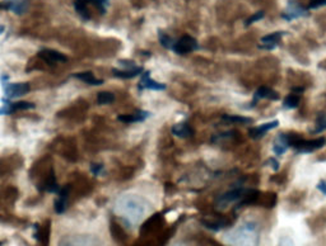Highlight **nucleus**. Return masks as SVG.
<instances>
[{"label": "nucleus", "mask_w": 326, "mask_h": 246, "mask_svg": "<svg viewBox=\"0 0 326 246\" xmlns=\"http://www.w3.org/2000/svg\"><path fill=\"white\" fill-rule=\"evenodd\" d=\"M8 79H9L8 75L0 76V83H2L3 90H4L5 97L8 99H15L30 91V84L28 83H9Z\"/></svg>", "instance_id": "1"}, {"label": "nucleus", "mask_w": 326, "mask_h": 246, "mask_svg": "<svg viewBox=\"0 0 326 246\" xmlns=\"http://www.w3.org/2000/svg\"><path fill=\"white\" fill-rule=\"evenodd\" d=\"M326 143V138L322 137L314 138V140H304V138H299L297 142H294V145L292 147H294L297 150V152L301 153H309L314 152V151L321 148Z\"/></svg>", "instance_id": "2"}, {"label": "nucleus", "mask_w": 326, "mask_h": 246, "mask_svg": "<svg viewBox=\"0 0 326 246\" xmlns=\"http://www.w3.org/2000/svg\"><path fill=\"white\" fill-rule=\"evenodd\" d=\"M3 107H0V116H8L17 111H27L35 108V104L30 102H12V99L3 98Z\"/></svg>", "instance_id": "3"}, {"label": "nucleus", "mask_w": 326, "mask_h": 246, "mask_svg": "<svg viewBox=\"0 0 326 246\" xmlns=\"http://www.w3.org/2000/svg\"><path fill=\"white\" fill-rule=\"evenodd\" d=\"M199 48V43L191 36H182L179 41L173 43L172 50L177 53V55H186V53L196 51Z\"/></svg>", "instance_id": "4"}, {"label": "nucleus", "mask_w": 326, "mask_h": 246, "mask_svg": "<svg viewBox=\"0 0 326 246\" xmlns=\"http://www.w3.org/2000/svg\"><path fill=\"white\" fill-rule=\"evenodd\" d=\"M256 241H258V236H256L255 229L253 226H247L246 229L238 231L233 240L236 246H255Z\"/></svg>", "instance_id": "5"}, {"label": "nucleus", "mask_w": 326, "mask_h": 246, "mask_svg": "<svg viewBox=\"0 0 326 246\" xmlns=\"http://www.w3.org/2000/svg\"><path fill=\"white\" fill-rule=\"evenodd\" d=\"M307 14H309V9L307 8L302 7L296 0H288V7H287L286 12L282 14V18L286 20H293L299 17H305Z\"/></svg>", "instance_id": "6"}, {"label": "nucleus", "mask_w": 326, "mask_h": 246, "mask_svg": "<svg viewBox=\"0 0 326 246\" xmlns=\"http://www.w3.org/2000/svg\"><path fill=\"white\" fill-rule=\"evenodd\" d=\"M138 89L140 91L144 90V89H149V90H164L166 89V84L153 80L151 78V71H143L142 78H140L139 84H138Z\"/></svg>", "instance_id": "7"}, {"label": "nucleus", "mask_w": 326, "mask_h": 246, "mask_svg": "<svg viewBox=\"0 0 326 246\" xmlns=\"http://www.w3.org/2000/svg\"><path fill=\"white\" fill-rule=\"evenodd\" d=\"M3 9L13 12L14 14H24L28 9V0H4L0 4Z\"/></svg>", "instance_id": "8"}, {"label": "nucleus", "mask_w": 326, "mask_h": 246, "mask_svg": "<svg viewBox=\"0 0 326 246\" xmlns=\"http://www.w3.org/2000/svg\"><path fill=\"white\" fill-rule=\"evenodd\" d=\"M247 192L248 191H246V189H243V188L233 189V191L227 192V193L222 194V196H220L219 198L217 199V202L219 204H222V206H225V204L233 203V202L242 201L243 197L246 196V193H247Z\"/></svg>", "instance_id": "9"}, {"label": "nucleus", "mask_w": 326, "mask_h": 246, "mask_svg": "<svg viewBox=\"0 0 326 246\" xmlns=\"http://www.w3.org/2000/svg\"><path fill=\"white\" fill-rule=\"evenodd\" d=\"M38 56L47 64H50V65L55 63H65V61H68V57L64 53L59 52L56 50H51V48H42L38 52Z\"/></svg>", "instance_id": "10"}, {"label": "nucleus", "mask_w": 326, "mask_h": 246, "mask_svg": "<svg viewBox=\"0 0 326 246\" xmlns=\"http://www.w3.org/2000/svg\"><path fill=\"white\" fill-rule=\"evenodd\" d=\"M69 193H70V186L63 187V188H60V191H59L58 198L55 199V203H54V207H55V212L58 214L64 213V212L66 211V207H68Z\"/></svg>", "instance_id": "11"}, {"label": "nucleus", "mask_w": 326, "mask_h": 246, "mask_svg": "<svg viewBox=\"0 0 326 246\" xmlns=\"http://www.w3.org/2000/svg\"><path fill=\"white\" fill-rule=\"evenodd\" d=\"M35 237L37 240L38 246H48L50 241V222H45L43 225H35Z\"/></svg>", "instance_id": "12"}, {"label": "nucleus", "mask_w": 326, "mask_h": 246, "mask_svg": "<svg viewBox=\"0 0 326 246\" xmlns=\"http://www.w3.org/2000/svg\"><path fill=\"white\" fill-rule=\"evenodd\" d=\"M260 99H270V101H278L279 99V94L277 91H274L271 88H268V86H260V88L256 90L255 96H254V101L251 103V107L256 106Z\"/></svg>", "instance_id": "13"}, {"label": "nucleus", "mask_w": 326, "mask_h": 246, "mask_svg": "<svg viewBox=\"0 0 326 246\" xmlns=\"http://www.w3.org/2000/svg\"><path fill=\"white\" fill-rule=\"evenodd\" d=\"M278 125L279 122L275 119V121L264 123V125L258 126V127H253L251 130H248V136H250L251 138H254V140H258V138H261L263 136H265V133L268 132V131L278 127Z\"/></svg>", "instance_id": "14"}, {"label": "nucleus", "mask_w": 326, "mask_h": 246, "mask_svg": "<svg viewBox=\"0 0 326 246\" xmlns=\"http://www.w3.org/2000/svg\"><path fill=\"white\" fill-rule=\"evenodd\" d=\"M149 116H151L149 112L138 111V112H135V113H132V114H120V116L117 117V119H119L120 122L130 125V123H137V122L145 121V119H147Z\"/></svg>", "instance_id": "15"}, {"label": "nucleus", "mask_w": 326, "mask_h": 246, "mask_svg": "<svg viewBox=\"0 0 326 246\" xmlns=\"http://www.w3.org/2000/svg\"><path fill=\"white\" fill-rule=\"evenodd\" d=\"M288 138H287L286 133H281V135L277 136V138L274 140L273 145V151L277 156H282L287 150H288Z\"/></svg>", "instance_id": "16"}, {"label": "nucleus", "mask_w": 326, "mask_h": 246, "mask_svg": "<svg viewBox=\"0 0 326 246\" xmlns=\"http://www.w3.org/2000/svg\"><path fill=\"white\" fill-rule=\"evenodd\" d=\"M144 71V69L142 66H138V68L132 69V70H120V69H112V74L114 76L120 79H133V78H137V76L142 75V73Z\"/></svg>", "instance_id": "17"}, {"label": "nucleus", "mask_w": 326, "mask_h": 246, "mask_svg": "<svg viewBox=\"0 0 326 246\" xmlns=\"http://www.w3.org/2000/svg\"><path fill=\"white\" fill-rule=\"evenodd\" d=\"M171 131L174 136L181 138H189L194 135V131L191 130V127H190L187 123H184V122L173 125V127H172Z\"/></svg>", "instance_id": "18"}, {"label": "nucleus", "mask_w": 326, "mask_h": 246, "mask_svg": "<svg viewBox=\"0 0 326 246\" xmlns=\"http://www.w3.org/2000/svg\"><path fill=\"white\" fill-rule=\"evenodd\" d=\"M73 76L76 79H79V80L84 81V83L88 84V85L98 86V85H102V84H104V80H101V79H97L96 76H94L93 74L91 73V71H86V73H77V74H74Z\"/></svg>", "instance_id": "19"}, {"label": "nucleus", "mask_w": 326, "mask_h": 246, "mask_svg": "<svg viewBox=\"0 0 326 246\" xmlns=\"http://www.w3.org/2000/svg\"><path fill=\"white\" fill-rule=\"evenodd\" d=\"M202 224L204 225L207 229L212 230V231H219V230L224 229L230 225V220L220 219V220H203Z\"/></svg>", "instance_id": "20"}, {"label": "nucleus", "mask_w": 326, "mask_h": 246, "mask_svg": "<svg viewBox=\"0 0 326 246\" xmlns=\"http://www.w3.org/2000/svg\"><path fill=\"white\" fill-rule=\"evenodd\" d=\"M74 8H76L77 13H78L84 20L91 19V13H89L88 10V3H87V0H76V2H74Z\"/></svg>", "instance_id": "21"}, {"label": "nucleus", "mask_w": 326, "mask_h": 246, "mask_svg": "<svg viewBox=\"0 0 326 246\" xmlns=\"http://www.w3.org/2000/svg\"><path fill=\"white\" fill-rule=\"evenodd\" d=\"M299 94H296V93H292V94H288V96L284 98L283 101V107L287 109H294L298 107L299 104Z\"/></svg>", "instance_id": "22"}, {"label": "nucleus", "mask_w": 326, "mask_h": 246, "mask_svg": "<svg viewBox=\"0 0 326 246\" xmlns=\"http://www.w3.org/2000/svg\"><path fill=\"white\" fill-rule=\"evenodd\" d=\"M43 191L48 192V193H55L58 194L59 191H60V186L58 184V181H56L55 176L51 174L50 178L47 179V181H45L43 183Z\"/></svg>", "instance_id": "23"}, {"label": "nucleus", "mask_w": 326, "mask_h": 246, "mask_svg": "<svg viewBox=\"0 0 326 246\" xmlns=\"http://www.w3.org/2000/svg\"><path fill=\"white\" fill-rule=\"evenodd\" d=\"M284 35H286V32H283V30H281V32L269 33V35L264 36V37L261 38V43H271V45L278 46L279 41H281V38L283 37Z\"/></svg>", "instance_id": "24"}, {"label": "nucleus", "mask_w": 326, "mask_h": 246, "mask_svg": "<svg viewBox=\"0 0 326 246\" xmlns=\"http://www.w3.org/2000/svg\"><path fill=\"white\" fill-rule=\"evenodd\" d=\"M222 118L224 121L232 122V123H241V125H248V123H254V119L250 117H242V116H231V114H223Z\"/></svg>", "instance_id": "25"}, {"label": "nucleus", "mask_w": 326, "mask_h": 246, "mask_svg": "<svg viewBox=\"0 0 326 246\" xmlns=\"http://www.w3.org/2000/svg\"><path fill=\"white\" fill-rule=\"evenodd\" d=\"M158 40H160L161 46H162L163 48H166V50H172L174 41L172 40V37H169L168 35H166L163 30H158Z\"/></svg>", "instance_id": "26"}, {"label": "nucleus", "mask_w": 326, "mask_h": 246, "mask_svg": "<svg viewBox=\"0 0 326 246\" xmlns=\"http://www.w3.org/2000/svg\"><path fill=\"white\" fill-rule=\"evenodd\" d=\"M115 101V96L110 91H101L97 96V103L101 104V106H106V104L112 103Z\"/></svg>", "instance_id": "27"}, {"label": "nucleus", "mask_w": 326, "mask_h": 246, "mask_svg": "<svg viewBox=\"0 0 326 246\" xmlns=\"http://www.w3.org/2000/svg\"><path fill=\"white\" fill-rule=\"evenodd\" d=\"M109 2L110 0H87V3H88V4H92L94 8H97L101 14H105V13H106L107 7H109Z\"/></svg>", "instance_id": "28"}, {"label": "nucleus", "mask_w": 326, "mask_h": 246, "mask_svg": "<svg viewBox=\"0 0 326 246\" xmlns=\"http://www.w3.org/2000/svg\"><path fill=\"white\" fill-rule=\"evenodd\" d=\"M326 130V117L325 114H320L317 117V121H316V128H315L314 132L315 133H321L322 131Z\"/></svg>", "instance_id": "29"}, {"label": "nucleus", "mask_w": 326, "mask_h": 246, "mask_svg": "<svg viewBox=\"0 0 326 246\" xmlns=\"http://www.w3.org/2000/svg\"><path fill=\"white\" fill-rule=\"evenodd\" d=\"M264 15H265V13H264L263 10H260V12H256L255 14H253V15H251V17H248L247 19L245 20V25H246V27H247V25H250V24H253V23L258 22V20L263 19Z\"/></svg>", "instance_id": "30"}, {"label": "nucleus", "mask_w": 326, "mask_h": 246, "mask_svg": "<svg viewBox=\"0 0 326 246\" xmlns=\"http://www.w3.org/2000/svg\"><path fill=\"white\" fill-rule=\"evenodd\" d=\"M321 7H326V0H310L307 9H317Z\"/></svg>", "instance_id": "31"}, {"label": "nucleus", "mask_w": 326, "mask_h": 246, "mask_svg": "<svg viewBox=\"0 0 326 246\" xmlns=\"http://www.w3.org/2000/svg\"><path fill=\"white\" fill-rule=\"evenodd\" d=\"M119 64L122 66V68H124V70H132V69L138 68L137 64H135L134 61H130V60H120Z\"/></svg>", "instance_id": "32"}, {"label": "nucleus", "mask_w": 326, "mask_h": 246, "mask_svg": "<svg viewBox=\"0 0 326 246\" xmlns=\"http://www.w3.org/2000/svg\"><path fill=\"white\" fill-rule=\"evenodd\" d=\"M104 168H105V166L102 165V164H92V165H91V171H92V174H93V175L98 176V175H101V173L104 171Z\"/></svg>", "instance_id": "33"}, {"label": "nucleus", "mask_w": 326, "mask_h": 246, "mask_svg": "<svg viewBox=\"0 0 326 246\" xmlns=\"http://www.w3.org/2000/svg\"><path fill=\"white\" fill-rule=\"evenodd\" d=\"M268 163L270 164L271 168H273L274 171H278L279 170V163H278V160H277L275 158H270V159H269Z\"/></svg>", "instance_id": "34"}, {"label": "nucleus", "mask_w": 326, "mask_h": 246, "mask_svg": "<svg viewBox=\"0 0 326 246\" xmlns=\"http://www.w3.org/2000/svg\"><path fill=\"white\" fill-rule=\"evenodd\" d=\"M275 47L277 46L271 45V43H261V45H259V48H261V50H268V51L274 50Z\"/></svg>", "instance_id": "35"}, {"label": "nucleus", "mask_w": 326, "mask_h": 246, "mask_svg": "<svg viewBox=\"0 0 326 246\" xmlns=\"http://www.w3.org/2000/svg\"><path fill=\"white\" fill-rule=\"evenodd\" d=\"M317 189L321 192L324 196H326V181L325 180H320L319 184H317Z\"/></svg>", "instance_id": "36"}, {"label": "nucleus", "mask_w": 326, "mask_h": 246, "mask_svg": "<svg viewBox=\"0 0 326 246\" xmlns=\"http://www.w3.org/2000/svg\"><path fill=\"white\" fill-rule=\"evenodd\" d=\"M304 90H305V88H301V86H299V88H293V89H292V91H293V93H299V94H301Z\"/></svg>", "instance_id": "37"}, {"label": "nucleus", "mask_w": 326, "mask_h": 246, "mask_svg": "<svg viewBox=\"0 0 326 246\" xmlns=\"http://www.w3.org/2000/svg\"><path fill=\"white\" fill-rule=\"evenodd\" d=\"M4 30H5V27H4V25L0 24V35H2V33L4 32Z\"/></svg>", "instance_id": "38"}]
</instances>
